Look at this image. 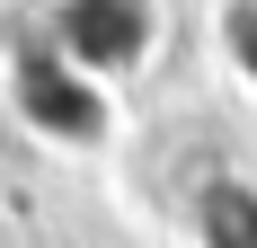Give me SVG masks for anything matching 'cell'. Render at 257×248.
I'll return each mask as SVG.
<instances>
[{
  "mask_svg": "<svg viewBox=\"0 0 257 248\" xmlns=\"http://www.w3.org/2000/svg\"><path fill=\"white\" fill-rule=\"evenodd\" d=\"M18 106L45 124L53 142H98L106 133V98L89 89V71L62 62V53H27L18 62Z\"/></svg>",
  "mask_w": 257,
  "mask_h": 248,
  "instance_id": "obj_2",
  "label": "cell"
},
{
  "mask_svg": "<svg viewBox=\"0 0 257 248\" xmlns=\"http://www.w3.org/2000/svg\"><path fill=\"white\" fill-rule=\"evenodd\" d=\"M53 53L89 80H115L151 53V0H71L53 18Z\"/></svg>",
  "mask_w": 257,
  "mask_h": 248,
  "instance_id": "obj_1",
  "label": "cell"
},
{
  "mask_svg": "<svg viewBox=\"0 0 257 248\" xmlns=\"http://www.w3.org/2000/svg\"><path fill=\"white\" fill-rule=\"evenodd\" d=\"M231 36L248 45V71H257V0H239V9H231Z\"/></svg>",
  "mask_w": 257,
  "mask_h": 248,
  "instance_id": "obj_3",
  "label": "cell"
}]
</instances>
